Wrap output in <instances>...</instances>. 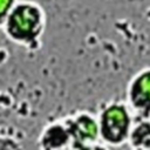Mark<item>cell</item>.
Listing matches in <instances>:
<instances>
[{"label":"cell","mask_w":150,"mask_h":150,"mask_svg":"<svg viewBox=\"0 0 150 150\" xmlns=\"http://www.w3.org/2000/svg\"><path fill=\"white\" fill-rule=\"evenodd\" d=\"M47 27L43 7L33 0H19L7 14L1 27L7 39L28 52H38Z\"/></svg>","instance_id":"6da1fadb"},{"label":"cell","mask_w":150,"mask_h":150,"mask_svg":"<svg viewBox=\"0 0 150 150\" xmlns=\"http://www.w3.org/2000/svg\"><path fill=\"white\" fill-rule=\"evenodd\" d=\"M98 139L108 148H120L128 143L135 117L123 101H111L96 115Z\"/></svg>","instance_id":"7a4b0ae2"},{"label":"cell","mask_w":150,"mask_h":150,"mask_svg":"<svg viewBox=\"0 0 150 150\" xmlns=\"http://www.w3.org/2000/svg\"><path fill=\"white\" fill-rule=\"evenodd\" d=\"M125 103L136 120H150V67L135 73L127 84Z\"/></svg>","instance_id":"3957f363"},{"label":"cell","mask_w":150,"mask_h":150,"mask_svg":"<svg viewBox=\"0 0 150 150\" xmlns=\"http://www.w3.org/2000/svg\"><path fill=\"white\" fill-rule=\"evenodd\" d=\"M73 139V146L100 142L97 118L90 111L81 110L62 117Z\"/></svg>","instance_id":"277c9868"},{"label":"cell","mask_w":150,"mask_h":150,"mask_svg":"<svg viewBox=\"0 0 150 150\" xmlns=\"http://www.w3.org/2000/svg\"><path fill=\"white\" fill-rule=\"evenodd\" d=\"M73 145L71 136L62 117L47 123L38 138L39 150H71Z\"/></svg>","instance_id":"5b68a950"},{"label":"cell","mask_w":150,"mask_h":150,"mask_svg":"<svg viewBox=\"0 0 150 150\" xmlns=\"http://www.w3.org/2000/svg\"><path fill=\"white\" fill-rule=\"evenodd\" d=\"M128 144L130 149L137 150H150V120H136Z\"/></svg>","instance_id":"8992f818"},{"label":"cell","mask_w":150,"mask_h":150,"mask_svg":"<svg viewBox=\"0 0 150 150\" xmlns=\"http://www.w3.org/2000/svg\"><path fill=\"white\" fill-rule=\"evenodd\" d=\"M19 0H0V29L4 25V21L12 9V7L18 2Z\"/></svg>","instance_id":"52a82bcc"},{"label":"cell","mask_w":150,"mask_h":150,"mask_svg":"<svg viewBox=\"0 0 150 150\" xmlns=\"http://www.w3.org/2000/svg\"><path fill=\"white\" fill-rule=\"evenodd\" d=\"M71 150H111V149L108 148L107 145H104L101 142H95V143H90V144H83V145L73 146Z\"/></svg>","instance_id":"ba28073f"},{"label":"cell","mask_w":150,"mask_h":150,"mask_svg":"<svg viewBox=\"0 0 150 150\" xmlns=\"http://www.w3.org/2000/svg\"><path fill=\"white\" fill-rule=\"evenodd\" d=\"M131 150H137V149H131Z\"/></svg>","instance_id":"9c48e42d"}]
</instances>
